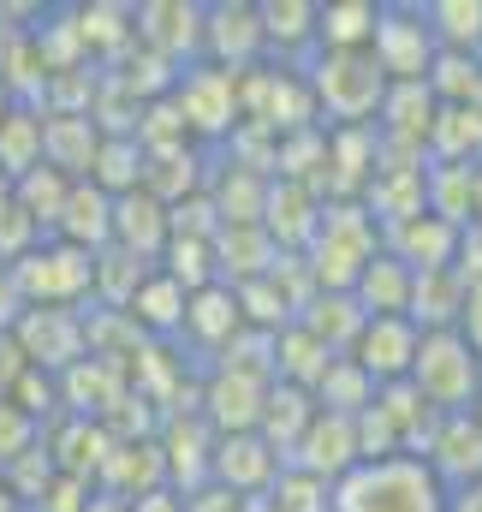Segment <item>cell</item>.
<instances>
[{
    "label": "cell",
    "instance_id": "1",
    "mask_svg": "<svg viewBox=\"0 0 482 512\" xmlns=\"http://www.w3.org/2000/svg\"><path fill=\"white\" fill-rule=\"evenodd\" d=\"M304 90L316 102V126H375V108L387 96L381 66L369 60V48H316L304 66Z\"/></svg>",
    "mask_w": 482,
    "mask_h": 512
},
{
    "label": "cell",
    "instance_id": "2",
    "mask_svg": "<svg viewBox=\"0 0 482 512\" xmlns=\"http://www.w3.org/2000/svg\"><path fill=\"white\" fill-rule=\"evenodd\" d=\"M334 512H447V489L423 471V459H375L334 483Z\"/></svg>",
    "mask_w": 482,
    "mask_h": 512
},
{
    "label": "cell",
    "instance_id": "3",
    "mask_svg": "<svg viewBox=\"0 0 482 512\" xmlns=\"http://www.w3.org/2000/svg\"><path fill=\"white\" fill-rule=\"evenodd\" d=\"M375 251H381V233L363 215V203H322V227L298 251V262H304L316 292H352V280L363 274V262Z\"/></svg>",
    "mask_w": 482,
    "mask_h": 512
},
{
    "label": "cell",
    "instance_id": "4",
    "mask_svg": "<svg viewBox=\"0 0 482 512\" xmlns=\"http://www.w3.org/2000/svg\"><path fill=\"white\" fill-rule=\"evenodd\" d=\"M405 382L417 387V399L441 417L453 411H471L482 393V358L459 340V328H441V334H423L417 340V358H411V376Z\"/></svg>",
    "mask_w": 482,
    "mask_h": 512
},
{
    "label": "cell",
    "instance_id": "5",
    "mask_svg": "<svg viewBox=\"0 0 482 512\" xmlns=\"http://www.w3.org/2000/svg\"><path fill=\"white\" fill-rule=\"evenodd\" d=\"M12 274V292L18 304H66V310H90V274H96V256L72 251L60 239H42L36 251H24L18 262H6Z\"/></svg>",
    "mask_w": 482,
    "mask_h": 512
},
{
    "label": "cell",
    "instance_id": "6",
    "mask_svg": "<svg viewBox=\"0 0 482 512\" xmlns=\"http://www.w3.org/2000/svg\"><path fill=\"white\" fill-rule=\"evenodd\" d=\"M435 30L423 18V0H381L375 6V36H369V60L381 66L387 84H423L435 66Z\"/></svg>",
    "mask_w": 482,
    "mask_h": 512
},
{
    "label": "cell",
    "instance_id": "7",
    "mask_svg": "<svg viewBox=\"0 0 482 512\" xmlns=\"http://www.w3.org/2000/svg\"><path fill=\"white\" fill-rule=\"evenodd\" d=\"M167 96H173V108H179V120H185L197 149H221L239 131V72H221V66L197 60V66H185L173 78Z\"/></svg>",
    "mask_w": 482,
    "mask_h": 512
},
{
    "label": "cell",
    "instance_id": "8",
    "mask_svg": "<svg viewBox=\"0 0 482 512\" xmlns=\"http://www.w3.org/2000/svg\"><path fill=\"white\" fill-rule=\"evenodd\" d=\"M6 340L18 346V358L42 376H66L78 358H90V340H84V310H66V304H30L18 310V322L6 328Z\"/></svg>",
    "mask_w": 482,
    "mask_h": 512
},
{
    "label": "cell",
    "instance_id": "9",
    "mask_svg": "<svg viewBox=\"0 0 482 512\" xmlns=\"http://www.w3.org/2000/svg\"><path fill=\"white\" fill-rule=\"evenodd\" d=\"M131 42L161 54L167 66H197L203 60V0H143L131 6Z\"/></svg>",
    "mask_w": 482,
    "mask_h": 512
},
{
    "label": "cell",
    "instance_id": "10",
    "mask_svg": "<svg viewBox=\"0 0 482 512\" xmlns=\"http://www.w3.org/2000/svg\"><path fill=\"white\" fill-rule=\"evenodd\" d=\"M262 399H268V382H262V376L221 370V364H209V370L197 376V417H203L215 435H244V429H256Z\"/></svg>",
    "mask_w": 482,
    "mask_h": 512
},
{
    "label": "cell",
    "instance_id": "11",
    "mask_svg": "<svg viewBox=\"0 0 482 512\" xmlns=\"http://www.w3.org/2000/svg\"><path fill=\"white\" fill-rule=\"evenodd\" d=\"M203 60L221 72L262 66V24L250 0H209L203 6Z\"/></svg>",
    "mask_w": 482,
    "mask_h": 512
},
{
    "label": "cell",
    "instance_id": "12",
    "mask_svg": "<svg viewBox=\"0 0 482 512\" xmlns=\"http://www.w3.org/2000/svg\"><path fill=\"white\" fill-rule=\"evenodd\" d=\"M274 477H280V453H274L256 429H244V435H215V453H209V483H215V489H227V495H239V501H256V495H268Z\"/></svg>",
    "mask_w": 482,
    "mask_h": 512
},
{
    "label": "cell",
    "instance_id": "13",
    "mask_svg": "<svg viewBox=\"0 0 482 512\" xmlns=\"http://www.w3.org/2000/svg\"><path fill=\"white\" fill-rule=\"evenodd\" d=\"M42 453H48V465H54L60 477L96 489V477H102V465H108V453H114V435H108L102 423H90V417H66V411H60V417L42 429Z\"/></svg>",
    "mask_w": 482,
    "mask_h": 512
},
{
    "label": "cell",
    "instance_id": "14",
    "mask_svg": "<svg viewBox=\"0 0 482 512\" xmlns=\"http://www.w3.org/2000/svg\"><path fill=\"white\" fill-rule=\"evenodd\" d=\"M423 471H429L447 495L482 477V423L471 411H453V417L435 423V435H429V447H423Z\"/></svg>",
    "mask_w": 482,
    "mask_h": 512
},
{
    "label": "cell",
    "instance_id": "15",
    "mask_svg": "<svg viewBox=\"0 0 482 512\" xmlns=\"http://www.w3.org/2000/svg\"><path fill=\"white\" fill-rule=\"evenodd\" d=\"M417 340H423V334H417L405 316H369V322H363V334H358V346H352L346 358H352L375 387H393V382H405V376H411Z\"/></svg>",
    "mask_w": 482,
    "mask_h": 512
},
{
    "label": "cell",
    "instance_id": "16",
    "mask_svg": "<svg viewBox=\"0 0 482 512\" xmlns=\"http://www.w3.org/2000/svg\"><path fill=\"white\" fill-rule=\"evenodd\" d=\"M256 227L268 233V245L280 256H298L316 239V227H322V197H316L310 185L268 179V197H262V221H256Z\"/></svg>",
    "mask_w": 482,
    "mask_h": 512
},
{
    "label": "cell",
    "instance_id": "17",
    "mask_svg": "<svg viewBox=\"0 0 482 512\" xmlns=\"http://www.w3.org/2000/svg\"><path fill=\"white\" fill-rule=\"evenodd\" d=\"M256 24L268 66H304L316 54V0H256Z\"/></svg>",
    "mask_w": 482,
    "mask_h": 512
},
{
    "label": "cell",
    "instance_id": "18",
    "mask_svg": "<svg viewBox=\"0 0 482 512\" xmlns=\"http://www.w3.org/2000/svg\"><path fill=\"white\" fill-rule=\"evenodd\" d=\"M286 465H298V471H310V477H322L328 489L346 477V471H358V435H352V417H334V411H316V423L304 429V441L292 447V459Z\"/></svg>",
    "mask_w": 482,
    "mask_h": 512
},
{
    "label": "cell",
    "instance_id": "19",
    "mask_svg": "<svg viewBox=\"0 0 482 512\" xmlns=\"http://www.w3.org/2000/svg\"><path fill=\"white\" fill-rule=\"evenodd\" d=\"M48 239H60V245H72V251H84V256H102L114 245V197L96 191L90 179H78L66 191V209H60V221H54Z\"/></svg>",
    "mask_w": 482,
    "mask_h": 512
},
{
    "label": "cell",
    "instance_id": "20",
    "mask_svg": "<svg viewBox=\"0 0 482 512\" xmlns=\"http://www.w3.org/2000/svg\"><path fill=\"white\" fill-rule=\"evenodd\" d=\"M102 149V131L90 114H42V167H54L60 179H90V161Z\"/></svg>",
    "mask_w": 482,
    "mask_h": 512
},
{
    "label": "cell",
    "instance_id": "21",
    "mask_svg": "<svg viewBox=\"0 0 482 512\" xmlns=\"http://www.w3.org/2000/svg\"><path fill=\"white\" fill-rule=\"evenodd\" d=\"M381 251L393 262H405L411 274H429V268H453V251H459V227L435 221V215H411L399 221L393 233H381Z\"/></svg>",
    "mask_w": 482,
    "mask_h": 512
},
{
    "label": "cell",
    "instance_id": "22",
    "mask_svg": "<svg viewBox=\"0 0 482 512\" xmlns=\"http://www.w3.org/2000/svg\"><path fill=\"white\" fill-rule=\"evenodd\" d=\"M167 209L149 197V191H125V197H114V251L137 256V262H161V251H167Z\"/></svg>",
    "mask_w": 482,
    "mask_h": 512
},
{
    "label": "cell",
    "instance_id": "23",
    "mask_svg": "<svg viewBox=\"0 0 482 512\" xmlns=\"http://www.w3.org/2000/svg\"><path fill=\"white\" fill-rule=\"evenodd\" d=\"M54 387H60V411L66 417H90V423H102L125 399V376L114 364H102V358H78L66 376H54Z\"/></svg>",
    "mask_w": 482,
    "mask_h": 512
},
{
    "label": "cell",
    "instance_id": "24",
    "mask_svg": "<svg viewBox=\"0 0 482 512\" xmlns=\"http://www.w3.org/2000/svg\"><path fill=\"white\" fill-rule=\"evenodd\" d=\"M203 185H209V149L185 143V149H161V155H143V185H137V191H149L161 209H173V203L197 197Z\"/></svg>",
    "mask_w": 482,
    "mask_h": 512
},
{
    "label": "cell",
    "instance_id": "25",
    "mask_svg": "<svg viewBox=\"0 0 482 512\" xmlns=\"http://www.w3.org/2000/svg\"><path fill=\"white\" fill-rule=\"evenodd\" d=\"M203 197L215 203L221 227H256V221H262V197H268V179H262V173H244V167L221 161V155L209 149V185H203Z\"/></svg>",
    "mask_w": 482,
    "mask_h": 512
},
{
    "label": "cell",
    "instance_id": "26",
    "mask_svg": "<svg viewBox=\"0 0 482 512\" xmlns=\"http://www.w3.org/2000/svg\"><path fill=\"white\" fill-rule=\"evenodd\" d=\"M465 280L453 268H429V274H411V304H405V322L417 334H441V328H459V310H465Z\"/></svg>",
    "mask_w": 482,
    "mask_h": 512
},
{
    "label": "cell",
    "instance_id": "27",
    "mask_svg": "<svg viewBox=\"0 0 482 512\" xmlns=\"http://www.w3.org/2000/svg\"><path fill=\"white\" fill-rule=\"evenodd\" d=\"M167 483V471H161V447L155 441H114V453H108V465H102V477H96V489L102 495H114V501H137V495H149V489H161Z\"/></svg>",
    "mask_w": 482,
    "mask_h": 512
},
{
    "label": "cell",
    "instance_id": "28",
    "mask_svg": "<svg viewBox=\"0 0 482 512\" xmlns=\"http://www.w3.org/2000/svg\"><path fill=\"white\" fill-rule=\"evenodd\" d=\"M316 423V399L304 387H286V382H268V399H262V417H256V435L280 453V465L292 459V447L304 441V429Z\"/></svg>",
    "mask_w": 482,
    "mask_h": 512
},
{
    "label": "cell",
    "instance_id": "29",
    "mask_svg": "<svg viewBox=\"0 0 482 512\" xmlns=\"http://www.w3.org/2000/svg\"><path fill=\"white\" fill-rule=\"evenodd\" d=\"M363 322H369V316L352 304V292H316V298L298 310V328H304L322 352H334V358H346V352L358 346Z\"/></svg>",
    "mask_w": 482,
    "mask_h": 512
},
{
    "label": "cell",
    "instance_id": "30",
    "mask_svg": "<svg viewBox=\"0 0 482 512\" xmlns=\"http://www.w3.org/2000/svg\"><path fill=\"white\" fill-rule=\"evenodd\" d=\"M185 298H191V292H179L161 268H149V280H143V286L131 292V304H125V322H131L143 340H179Z\"/></svg>",
    "mask_w": 482,
    "mask_h": 512
},
{
    "label": "cell",
    "instance_id": "31",
    "mask_svg": "<svg viewBox=\"0 0 482 512\" xmlns=\"http://www.w3.org/2000/svg\"><path fill=\"white\" fill-rule=\"evenodd\" d=\"M209 251H215V280L221 286H244V280H262L280 251L268 245V233L262 227H221L215 239H209Z\"/></svg>",
    "mask_w": 482,
    "mask_h": 512
},
{
    "label": "cell",
    "instance_id": "32",
    "mask_svg": "<svg viewBox=\"0 0 482 512\" xmlns=\"http://www.w3.org/2000/svg\"><path fill=\"white\" fill-rule=\"evenodd\" d=\"M435 96H429V84H387V96H381V108H375V131L381 137H393V143H429V126H435Z\"/></svg>",
    "mask_w": 482,
    "mask_h": 512
},
{
    "label": "cell",
    "instance_id": "33",
    "mask_svg": "<svg viewBox=\"0 0 482 512\" xmlns=\"http://www.w3.org/2000/svg\"><path fill=\"white\" fill-rule=\"evenodd\" d=\"M352 304H358L363 316H405V304H411V268L393 262L387 251H375L363 262V274L352 280Z\"/></svg>",
    "mask_w": 482,
    "mask_h": 512
},
{
    "label": "cell",
    "instance_id": "34",
    "mask_svg": "<svg viewBox=\"0 0 482 512\" xmlns=\"http://www.w3.org/2000/svg\"><path fill=\"white\" fill-rule=\"evenodd\" d=\"M423 155H429V161L477 167L482 161V108H435V126H429Z\"/></svg>",
    "mask_w": 482,
    "mask_h": 512
},
{
    "label": "cell",
    "instance_id": "35",
    "mask_svg": "<svg viewBox=\"0 0 482 512\" xmlns=\"http://www.w3.org/2000/svg\"><path fill=\"white\" fill-rule=\"evenodd\" d=\"M381 0H316V48H369Z\"/></svg>",
    "mask_w": 482,
    "mask_h": 512
},
{
    "label": "cell",
    "instance_id": "36",
    "mask_svg": "<svg viewBox=\"0 0 482 512\" xmlns=\"http://www.w3.org/2000/svg\"><path fill=\"white\" fill-rule=\"evenodd\" d=\"M66 191H72V179H60L54 167H30L24 179H12V209L48 239L54 221H60V209H66Z\"/></svg>",
    "mask_w": 482,
    "mask_h": 512
},
{
    "label": "cell",
    "instance_id": "37",
    "mask_svg": "<svg viewBox=\"0 0 482 512\" xmlns=\"http://www.w3.org/2000/svg\"><path fill=\"white\" fill-rule=\"evenodd\" d=\"M423 18L435 30V48L482 54V0H423Z\"/></svg>",
    "mask_w": 482,
    "mask_h": 512
},
{
    "label": "cell",
    "instance_id": "38",
    "mask_svg": "<svg viewBox=\"0 0 482 512\" xmlns=\"http://www.w3.org/2000/svg\"><path fill=\"white\" fill-rule=\"evenodd\" d=\"M328 364H334V352H322V346H316L298 322L274 334V382L304 387V393H310V387L322 382V370H328Z\"/></svg>",
    "mask_w": 482,
    "mask_h": 512
},
{
    "label": "cell",
    "instance_id": "39",
    "mask_svg": "<svg viewBox=\"0 0 482 512\" xmlns=\"http://www.w3.org/2000/svg\"><path fill=\"white\" fill-rule=\"evenodd\" d=\"M30 167H42V114L36 108H18L0 120V179H24Z\"/></svg>",
    "mask_w": 482,
    "mask_h": 512
},
{
    "label": "cell",
    "instance_id": "40",
    "mask_svg": "<svg viewBox=\"0 0 482 512\" xmlns=\"http://www.w3.org/2000/svg\"><path fill=\"white\" fill-rule=\"evenodd\" d=\"M143 280H149V262H137V256L108 245L96 256V274H90V310H125Z\"/></svg>",
    "mask_w": 482,
    "mask_h": 512
},
{
    "label": "cell",
    "instance_id": "41",
    "mask_svg": "<svg viewBox=\"0 0 482 512\" xmlns=\"http://www.w3.org/2000/svg\"><path fill=\"white\" fill-rule=\"evenodd\" d=\"M310 399H316V411H334V417H358L363 405L375 399V382L363 376L352 358H334V364L322 370V382L310 387Z\"/></svg>",
    "mask_w": 482,
    "mask_h": 512
},
{
    "label": "cell",
    "instance_id": "42",
    "mask_svg": "<svg viewBox=\"0 0 482 512\" xmlns=\"http://www.w3.org/2000/svg\"><path fill=\"white\" fill-rule=\"evenodd\" d=\"M90 185L108 191V197H125V191L143 185V149H137V137H102V149L90 161Z\"/></svg>",
    "mask_w": 482,
    "mask_h": 512
},
{
    "label": "cell",
    "instance_id": "43",
    "mask_svg": "<svg viewBox=\"0 0 482 512\" xmlns=\"http://www.w3.org/2000/svg\"><path fill=\"white\" fill-rule=\"evenodd\" d=\"M268 512H334V489L298 465H280V477L268 483Z\"/></svg>",
    "mask_w": 482,
    "mask_h": 512
},
{
    "label": "cell",
    "instance_id": "44",
    "mask_svg": "<svg viewBox=\"0 0 482 512\" xmlns=\"http://www.w3.org/2000/svg\"><path fill=\"white\" fill-rule=\"evenodd\" d=\"M179 292H203V286H215V251H209V239H167V251L155 262Z\"/></svg>",
    "mask_w": 482,
    "mask_h": 512
},
{
    "label": "cell",
    "instance_id": "45",
    "mask_svg": "<svg viewBox=\"0 0 482 512\" xmlns=\"http://www.w3.org/2000/svg\"><path fill=\"white\" fill-rule=\"evenodd\" d=\"M36 441H42V423H36V417H24V411L6 399V405H0V471H6L12 459H24Z\"/></svg>",
    "mask_w": 482,
    "mask_h": 512
},
{
    "label": "cell",
    "instance_id": "46",
    "mask_svg": "<svg viewBox=\"0 0 482 512\" xmlns=\"http://www.w3.org/2000/svg\"><path fill=\"white\" fill-rule=\"evenodd\" d=\"M453 274L465 286H482V221H465L459 227V251H453Z\"/></svg>",
    "mask_w": 482,
    "mask_h": 512
},
{
    "label": "cell",
    "instance_id": "47",
    "mask_svg": "<svg viewBox=\"0 0 482 512\" xmlns=\"http://www.w3.org/2000/svg\"><path fill=\"white\" fill-rule=\"evenodd\" d=\"M459 340H465V346L482 358V286H471V292H465V310H459Z\"/></svg>",
    "mask_w": 482,
    "mask_h": 512
},
{
    "label": "cell",
    "instance_id": "48",
    "mask_svg": "<svg viewBox=\"0 0 482 512\" xmlns=\"http://www.w3.org/2000/svg\"><path fill=\"white\" fill-rule=\"evenodd\" d=\"M239 507H244L239 495H227V489H215V483H203V489L185 495V512H239Z\"/></svg>",
    "mask_w": 482,
    "mask_h": 512
},
{
    "label": "cell",
    "instance_id": "49",
    "mask_svg": "<svg viewBox=\"0 0 482 512\" xmlns=\"http://www.w3.org/2000/svg\"><path fill=\"white\" fill-rule=\"evenodd\" d=\"M18 376H24V358H18V346L0 334V405L12 399V387H18Z\"/></svg>",
    "mask_w": 482,
    "mask_h": 512
},
{
    "label": "cell",
    "instance_id": "50",
    "mask_svg": "<svg viewBox=\"0 0 482 512\" xmlns=\"http://www.w3.org/2000/svg\"><path fill=\"white\" fill-rule=\"evenodd\" d=\"M131 512H185V495L161 483V489H149V495H137V501H131Z\"/></svg>",
    "mask_w": 482,
    "mask_h": 512
},
{
    "label": "cell",
    "instance_id": "51",
    "mask_svg": "<svg viewBox=\"0 0 482 512\" xmlns=\"http://www.w3.org/2000/svg\"><path fill=\"white\" fill-rule=\"evenodd\" d=\"M447 512H482V477L465 483V489H453V495H447Z\"/></svg>",
    "mask_w": 482,
    "mask_h": 512
},
{
    "label": "cell",
    "instance_id": "52",
    "mask_svg": "<svg viewBox=\"0 0 482 512\" xmlns=\"http://www.w3.org/2000/svg\"><path fill=\"white\" fill-rule=\"evenodd\" d=\"M84 512H131V507H125V501H114V495H102V489H90Z\"/></svg>",
    "mask_w": 482,
    "mask_h": 512
},
{
    "label": "cell",
    "instance_id": "53",
    "mask_svg": "<svg viewBox=\"0 0 482 512\" xmlns=\"http://www.w3.org/2000/svg\"><path fill=\"white\" fill-rule=\"evenodd\" d=\"M471 221H482V161L471 167Z\"/></svg>",
    "mask_w": 482,
    "mask_h": 512
},
{
    "label": "cell",
    "instance_id": "54",
    "mask_svg": "<svg viewBox=\"0 0 482 512\" xmlns=\"http://www.w3.org/2000/svg\"><path fill=\"white\" fill-rule=\"evenodd\" d=\"M0 512H18V501H12V489L0 483Z\"/></svg>",
    "mask_w": 482,
    "mask_h": 512
},
{
    "label": "cell",
    "instance_id": "55",
    "mask_svg": "<svg viewBox=\"0 0 482 512\" xmlns=\"http://www.w3.org/2000/svg\"><path fill=\"white\" fill-rule=\"evenodd\" d=\"M239 512H268V501H262V495H256V501H244Z\"/></svg>",
    "mask_w": 482,
    "mask_h": 512
},
{
    "label": "cell",
    "instance_id": "56",
    "mask_svg": "<svg viewBox=\"0 0 482 512\" xmlns=\"http://www.w3.org/2000/svg\"><path fill=\"white\" fill-rule=\"evenodd\" d=\"M6 114H12V96H6V90H0V120H6Z\"/></svg>",
    "mask_w": 482,
    "mask_h": 512
}]
</instances>
